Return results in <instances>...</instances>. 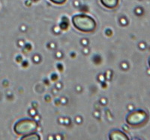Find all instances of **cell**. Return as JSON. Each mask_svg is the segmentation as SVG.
Returning a JSON list of instances; mask_svg holds the SVG:
<instances>
[{
    "label": "cell",
    "mask_w": 150,
    "mask_h": 140,
    "mask_svg": "<svg viewBox=\"0 0 150 140\" xmlns=\"http://www.w3.org/2000/svg\"><path fill=\"white\" fill-rule=\"evenodd\" d=\"M38 123L33 119L20 120L15 124L14 130L17 135L25 136L37 130Z\"/></svg>",
    "instance_id": "obj_2"
},
{
    "label": "cell",
    "mask_w": 150,
    "mask_h": 140,
    "mask_svg": "<svg viewBox=\"0 0 150 140\" xmlns=\"http://www.w3.org/2000/svg\"><path fill=\"white\" fill-rule=\"evenodd\" d=\"M104 7L108 8H115L119 4V0H100Z\"/></svg>",
    "instance_id": "obj_5"
},
{
    "label": "cell",
    "mask_w": 150,
    "mask_h": 140,
    "mask_svg": "<svg viewBox=\"0 0 150 140\" xmlns=\"http://www.w3.org/2000/svg\"><path fill=\"white\" fill-rule=\"evenodd\" d=\"M148 116L143 110H136L131 112L127 116L126 122L131 126H138L146 122Z\"/></svg>",
    "instance_id": "obj_3"
},
{
    "label": "cell",
    "mask_w": 150,
    "mask_h": 140,
    "mask_svg": "<svg viewBox=\"0 0 150 140\" xmlns=\"http://www.w3.org/2000/svg\"><path fill=\"white\" fill-rule=\"evenodd\" d=\"M149 66H150V58H149Z\"/></svg>",
    "instance_id": "obj_8"
},
{
    "label": "cell",
    "mask_w": 150,
    "mask_h": 140,
    "mask_svg": "<svg viewBox=\"0 0 150 140\" xmlns=\"http://www.w3.org/2000/svg\"><path fill=\"white\" fill-rule=\"evenodd\" d=\"M40 137L39 135H38L37 133H32L30 134H28V135H25L21 138V139L23 140H25V139H27V140H39L40 139Z\"/></svg>",
    "instance_id": "obj_6"
},
{
    "label": "cell",
    "mask_w": 150,
    "mask_h": 140,
    "mask_svg": "<svg viewBox=\"0 0 150 140\" xmlns=\"http://www.w3.org/2000/svg\"><path fill=\"white\" fill-rule=\"evenodd\" d=\"M110 139L111 140H128V136L120 130H114L110 133Z\"/></svg>",
    "instance_id": "obj_4"
},
{
    "label": "cell",
    "mask_w": 150,
    "mask_h": 140,
    "mask_svg": "<svg viewBox=\"0 0 150 140\" xmlns=\"http://www.w3.org/2000/svg\"><path fill=\"white\" fill-rule=\"evenodd\" d=\"M73 25L82 32H92L96 29V22L92 17L86 14H77L72 18Z\"/></svg>",
    "instance_id": "obj_1"
},
{
    "label": "cell",
    "mask_w": 150,
    "mask_h": 140,
    "mask_svg": "<svg viewBox=\"0 0 150 140\" xmlns=\"http://www.w3.org/2000/svg\"><path fill=\"white\" fill-rule=\"evenodd\" d=\"M54 4H57V5H62V4L65 3L66 0H50Z\"/></svg>",
    "instance_id": "obj_7"
}]
</instances>
